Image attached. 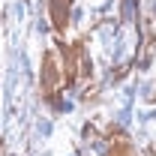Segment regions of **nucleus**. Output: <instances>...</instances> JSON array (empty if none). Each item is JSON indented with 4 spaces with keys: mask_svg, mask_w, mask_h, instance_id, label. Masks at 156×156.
<instances>
[{
    "mask_svg": "<svg viewBox=\"0 0 156 156\" xmlns=\"http://www.w3.org/2000/svg\"><path fill=\"white\" fill-rule=\"evenodd\" d=\"M60 87V69L54 63V54H45V63H42V93L51 96Z\"/></svg>",
    "mask_w": 156,
    "mask_h": 156,
    "instance_id": "f257e3e1",
    "label": "nucleus"
},
{
    "mask_svg": "<svg viewBox=\"0 0 156 156\" xmlns=\"http://www.w3.org/2000/svg\"><path fill=\"white\" fill-rule=\"evenodd\" d=\"M69 9H72V0H48V15H51V21H54L57 30H66Z\"/></svg>",
    "mask_w": 156,
    "mask_h": 156,
    "instance_id": "f03ea898",
    "label": "nucleus"
},
{
    "mask_svg": "<svg viewBox=\"0 0 156 156\" xmlns=\"http://www.w3.org/2000/svg\"><path fill=\"white\" fill-rule=\"evenodd\" d=\"M108 156H135L132 153V144L126 141V138H114V144H111V150H108Z\"/></svg>",
    "mask_w": 156,
    "mask_h": 156,
    "instance_id": "7ed1b4c3",
    "label": "nucleus"
}]
</instances>
